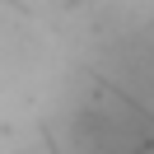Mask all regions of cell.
<instances>
[{
	"label": "cell",
	"instance_id": "6da1fadb",
	"mask_svg": "<svg viewBox=\"0 0 154 154\" xmlns=\"http://www.w3.org/2000/svg\"><path fill=\"white\" fill-rule=\"evenodd\" d=\"M61 154H145L154 149V117L98 75L79 79V94L56 117Z\"/></svg>",
	"mask_w": 154,
	"mask_h": 154
}]
</instances>
